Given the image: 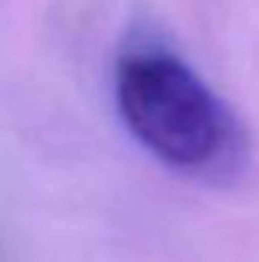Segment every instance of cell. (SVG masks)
I'll use <instances>...</instances> for the list:
<instances>
[{
	"instance_id": "1",
	"label": "cell",
	"mask_w": 259,
	"mask_h": 262,
	"mask_svg": "<svg viewBox=\"0 0 259 262\" xmlns=\"http://www.w3.org/2000/svg\"><path fill=\"white\" fill-rule=\"evenodd\" d=\"M122 122L159 162L207 174L238 152L241 128L229 107L186 61L171 52H131L116 67Z\"/></svg>"
}]
</instances>
